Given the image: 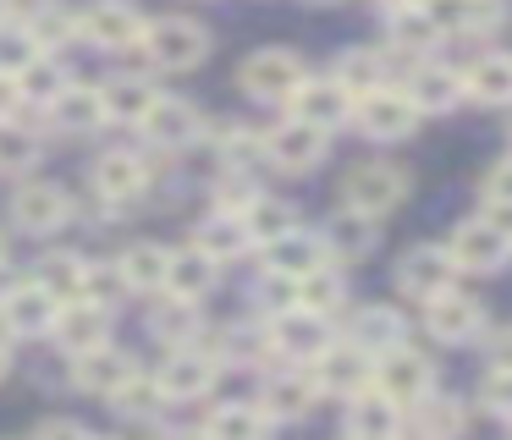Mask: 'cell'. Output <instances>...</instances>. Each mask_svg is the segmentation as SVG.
I'll return each mask as SVG.
<instances>
[{
  "label": "cell",
  "mask_w": 512,
  "mask_h": 440,
  "mask_svg": "<svg viewBox=\"0 0 512 440\" xmlns=\"http://www.w3.org/2000/svg\"><path fill=\"white\" fill-rule=\"evenodd\" d=\"M78 363V369H72V380H78V391H89V396H105V402H111L116 391H122L127 380H133V358H127L122 347H111V341H105V347H94V352H83V358H72Z\"/></svg>",
  "instance_id": "obj_22"
},
{
  "label": "cell",
  "mask_w": 512,
  "mask_h": 440,
  "mask_svg": "<svg viewBox=\"0 0 512 440\" xmlns=\"http://www.w3.org/2000/svg\"><path fill=\"white\" fill-rule=\"evenodd\" d=\"M34 55H39V44L28 39V28H17V33H0V72H12V77H17L28 61H34Z\"/></svg>",
  "instance_id": "obj_46"
},
{
  "label": "cell",
  "mask_w": 512,
  "mask_h": 440,
  "mask_svg": "<svg viewBox=\"0 0 512 440\" xmlns=\"http://www.w3.org/2000/svg\"><path fill=\"white\" fill-rule=\"evenodd\" d=\"M485 198H496V204H512V160H501L496 171L485 176Z\"/></svg>",
  "instance_id": "obj_48"
},
{
  "label": "cell",
  "mask_w": 512,
  "mask_h": 440,
  "mask_svg": "<svg viewBox=\"0 0 512 440\" xmlns=\"http://www.w3.org/2000/svg\"><path fill=\"white\" fill-rule=\"evenodd\" d=\"M413 176L391 160H369V165H353L342 176V204L347 209H364V215H391V209L408 198Z\"/></svg>",
  "instance_id": "obj_3"
},
{
  "label": "cell",
  "mask_w": 512,
  "mask_h": 440,
  "mask_svg": "<svg viewBox=\"0 0 512 440\" xmlns=\"http://www.w3.org/2000/svg\"><path fill=\"white\" fill-rule=\"evenodd\" d=\"M402 94L419 105V116L424 110H430V116H446V110L463 105V72H452V66H441V61H424V66H413Z\"/></svg>",
  "instance_id": "obj_19"
},
{
  "label": "cell",
  "mask_w": 512,
  "mask_h": 440,
  "mask_svg": "<svg viewBox=\"0 0 512 440\" xmlns=\"http://www.w3.org/2000/svg\"><path fill=\"white\" fill-rule=\"evenodd\" d=\"M34 281H45L50 292L61 297V303H72V297H89L94 270L78 259V253H45V259H39V275H34Z\"/></svg>",
  "instance_id": "obj_36"
},
{
  "label": "cell",
  "mask_w": 512,
  "mask_h": 440,
  "mask_svg": "<svg viewBox=\"0 0 512 440\" xmlns=\"http://www.w3.org/2000/svg\"><path fill=\"white\" fill-rule=\"evenodd\" d=\"M314 380H320V391H331V396H358V391H369V380H375V358H369L364 347H353V341H342V347H325L320 358H314Z\"/></svg>",
  "instance_id": "obj_12"
},
{
  "label": "cell",
  "mask_w": 512,
  "mask_h": 440,
  "mask_svg": "<svg viewBox=\"0 0 512 440\" xmlns=\"http://www.w3.org/2000/svg\"><path fill=\"white\" fill-rule=\"evenodd\" d=\"M353 121H358V132L375 138V143H402L419 127V105H413L402 88L380 83V88H369V94L353 99Z\"/></svg>",
  "instance_id": "obj_2"
},
{
  "label": "cell",
  "mask_w": 512,
  "mask_h": 440,
  "mask_svg": "<svg viewBox=\"0 0 512 440\" xmlns=\"http://www.w3.org/2000/svg\"><path fill=\"white\" fill-rule=\"evenodd\" d=\"M155 385H160V396H166V402H193V396H204L215 385V358L188 341V347H177L166 363H160Z\"/></svg>",
  "instance_id": "obj_15"
},
{
  "label": "cell",
  "mask_w": 512,
  "mask_h": 440,
  "mask_svg": "<svg viewBox=\"0 0 512 440\" xmlns=\"http://www.w3.org/2000/svg\"><path fill=\"white\" fill-rule=\"evenodd\" d=\"M479 402L490 407V413H501V418H512V369H490L485 374V385H479Z\"/></svg>",
  "instance_id": "obj_47"
},
{
  "label": "cell",
  "mask_w": 512,
  "mask_h": 440,
  "mask_svg": "<svg viewBox=\"0 0 512 440\" xmlns=\"http://www.w3.org/2000/svg\"><path fill=\"white\" fill-rule=\"evenodd\" d=\"M23 110V88H17L12 72H0V121H12Z\"/></svg>",
  "instance_id": "obj_49"
},
{
  "label": "cell",
  "mask_w": 512,
  "mask_h": 440,
  "mask_svg": "<svg viewBox=\"0 0 512 440\" xmlns=\"http://www.w3.org/2000/svg\"><path fill=\"white\" fill-rule=\"evenodd\" d=\"M138 127L149 132V143L155 149H188V143H199V127H204V116H199V105H188V99H171V94H160L155 99V110H149Z\"/></svg>",
  "instance_id": "obj_18"
},
{
  "label": "cell",
  "mask_w": 512,
  "mask_h": 440,
  "mask_svg": "<svg viewBox=\"0 0 512 440\" xmlns=\"http://www.w3.org/2000/svg\"><path fill=\"white\" fill-rule=\"evenodd\" d=\"M67 215H72V198L56 182H23L12 193V220L23 231H56L67 226Z\"/></svg>",
  "instance_id": "obj_16"
},
{
  "label": "cell",
  "mask_w": 512,
  "mask_h": 440,
  "mask_svg": "<svg viewBox=\"0 0 512 440\" xmlns=\"http://www.w3.org/2000/svg\"><path fill=\"white\" fill-rule=\"evenodd\" d=\"M221 154H226V165H232V171H243V165L265 160V132H254V127H226V132H221Z\"/></svg>",
  "instance_id": "obj_44"
},
{
  "label": "cell",
  "mask_w": 512,
  "mask_h": 440,
  "mask_svg": "<svg viewBox=\"0 0 512 440\" xmlns=\"http://www.w3.org/2000/svg\"><path fill=\"white\" fill-rule=\"evenodd\" d=\"M204 429H210V435H226V440H254L270 429V418L259 402H237V407H215V413L204 418Z\"/></svg>",
  "instance_id": "obj_40"
},
{
  "label": "cell",
  "mask_w": 512,
  "mask_h": 440,
  "mask_svg": "<svg viewBox=\"0 0 512 440\" xmlns=\"http://www.w3.org/2000/svg\"><path fill=\"white\" fill-rule=\"evenodd\" d=\"M331 77L358 99V94H369V88L386 83V55H380V50H347L342 61H336V72H331Z\"/></svg>",
  "instance_id": "obj_39"
},
{
  "label": "cell",
  "mask_w": 512,
  "mask_h": 440,
  "mask_svg": "<svg viewBox=\"0 0 512 440\" xmlns=\"http://www.w3.org/2000/svg\"><path fill=\"white\" fill-rule=\"evenodd\" d=\"M314 402H320V380H314V374H303V369L276 374V380L265 385V396H259V407H265L270 424H292V418H303Z\"/></svg>",
  "instance_id": "obj_24"
},
{
  "label": "cell",
  "mask_w": 512,
  "mask_h": 440,
  "mask_svg": "<svg viewBox=\"0 0 512 440\" xmlns=\"http://www.w3.org/2000/svg\"><path fill=\"white\" fill-rule=\"evenodd\" d=\"M23 28H28V39H34L39 50H50V55H56L61 44H72V39H78V11H56V6H39L34 17L23 22Z\"/></svg>",
  "instance_id": "obj_42"
},
{
  "label": "cell",
  "mask_w": 512,
  "mask_h": 440,
  "mask_svg": "<svg viewBox=\"0 0 512 440\" xmlns=\"http://www.w3.org/2000/svg\"><path fill=\"white\" fill-rule=\"evenodd\" d=\"M446 253H452L457 270H501V264H507V253H512V237H501L485 215H474V220H457Z\"/></svg>",
  "instance_id": "obj_11"
},
{
  "label": "cell",
  "mask_w": 512,
  "mask_h": 440,
  "mask_svg": "<svg viewBox=\"0 0 512 440\" xmlns=\"http://www.w3.org/2000/svg\"><path fill=\"white\" fill-rule=\"evenodd\" d=\"M320 6H331V0H320Z\"/></svg>",
  "instance_id": "obj_56"
},
{
  "label": "cell",
  "mask_w": 512,
  "mask_h": 440,
  "mask_svg": "<svg viewBox=\"0 0 512 440\" xmlns=\"http://www.w3.org/2000/svg\"><path fill=\"white\" fill-rule=\"evenodd\" d=\"M166 259H171V248H160V242H133L116 259V275H122L127 292H160L166 286Z\"/></svg>",
  "instance_id": "obj_32"
},
{
  "label": "cell",
  "mask_w": 512,
  "mask_h": 440,
  "mask_svg": "<svg viewBox=\"0 0 512 440\" xmlns=\"http://www.w3.org/2000/svg\"><path fill=\"white\" fill-rule=\"evenodd\" d=\"M375 385L380 396H391L397 407H413L419 396H430V385H435V369H430V358H419V352L408 347V341H397V347H386L375 358Z\"/></svg>",
  "instance_id": "obj_5"
},
{
  "label": "cell",
  "mask_w": 512,
  "mask_h": 440,
  "mask_svg": "<svg viewBox=\"0 0 512 440\" xmlns=\"http://www.w3.org/2000/svg\"><path fill=\"white\" fill-rule=\"evenodd\" d=\"M325 259H336V264H353V259H364L369 248H375V215H364V209H347L342 204V215H331V226H325Z\"/></svg>",
  "instance_id": "obj_28"
},
{
  "label": "cell",
  "mask_w": 512,
  "mask_h": 440,
  "mask_svg": "<svg viewBox=\"0 0 512 440\" xmlns=\"http://www.w3.org/2000/svg\"><path fill=\"white\" fill-rule=\"evenodd\" d=\"M111 402L122 407V413H138V418H149L160 402H166V396H160V385H155V380H144V374H133V380H127L122 391L111 396Z\"/></svg>",
  "instance_id": "obj_45"
},
{
  "label": "cell",
  "mask_w": 512,
  "mask_h": 440,
  "mask_svg": "<svg viewBox=\"0 0 512 440\" xmlns=\"http://www.w3.org/2000/svg\"><path fill=\"white\" fill-rule=\"evenodd\" d=\"M144 28L149 22L138 17L133 6H122V0H94L89 11H78V39L94 44V50H111V55L138 50V44H144Z\"/></svg>",
  "instance_id": "obj_6"
},
{
  "label": "cell",
  "mask_w": 512,
  "mask_h": 440,
  "mask_svg": "<svg viewBox=\"0 0 512 440\" xmlns=\"http://www.w3.org/2000/svg\"><path fill=\"white\" fill-rule=\"evenodd\" d=\"M50 336L61 341V352H67V358H83V352H94V347H105V341H111V308L89 303V297H72V303H61Z\"/></svg>",
  "instance_id": "obj_9"
},
{
  "label": "cell",
  "mask_w": 512,
  "mask_h": 440,
  "mask_svg": "<svg viewBox=\"0 0 512 440\" xmlns=\"http://www.w3.org/2000/svg\"><path fill=\"white\" fill-rule=\"evenodd\" d=\"M325 149H331V132L309 127V121H298V116H287L281 127L265 132V160L281 165V171H298V176L314 171V165L325 160Z\"/></svg>",
  "instance_id": "obj_8"
},
{
  "label": "cell",
  "mask_w": 512,
  "mask_h": 440,
  "mask_svg": "<svg viewBox=\"0 0 512 440\" xmlns=\"http://www.w3.org/2000/svg\"><path fill=\"white\" fill-rule=\"evenodd\" d=\"M292 303L298 308H314V314H336V308L347 303V281L336 264H314L309 275H298L292 281Z\"/></svg>",
  "instance_id": "obj_34"
},
{
  "label": "cell",
  "mask_w": 512,
  "mask_h": 440,
  "mask_svg": "<svg viewBox=\"0 0 512 440\" xmlns=\"http://www.w3.org/2000/svg\"><path fill=\"white\" fill-rule=\"evenodd\" d=\"M485 220L501 231V237H512V204H496V198H485Z\"/></svg>",
  "instance_id": "obj_50"
},
{
  "label": "cell",
  "mask_w": 512,
  "mask_h": 440,
  "mask_svg": "<svg viewBox=\"0 0 512 440\" xmlns=\"http://www.w3.org/2000/svg\"><path fill=\"white\" fill-rule=\"evenodd\" d=\"M331 341H336L331 314H314V308H298V303L281 308L276 325H270V347H276L281 358H292V363H314Z\"/></svg>",
  "instance_id": "obj_7"
},
{
  "label": "cell",
  "mask_w": 512,
  "mask_h": 440,
  "mask_svg": "<svg viewBox=\"0 0 512 440\" xmlns=\"http://www.w3.org/2000/svg\"><path fill=\"white\" fill-rule=\"evenodd\" d=\"M386 28H391V44H397V50H430V44H441V28L430 22L424 0H397V6L386 11Z\"/></svg>",
  "instance_id": "obj_35"
},
{
  "label": "cell",
  "mask_w": 512,
  "mask_h": 440,
  "mask_svg": "<svg viewBox=\"0 0 512 440\" xmlns=\"http://www.w3.org/2000/svg\"><path fill=\"white\" fill-rule=\"evenodd\" d=\"M155 99H160V88L149 83L144 72H122V77H111V83L100 88L105 121H122V127H138V121L155 110Z\"/></svg>",
  "instance_id": "obj_25"
},
{
  "label": "cell",
  "mask_w": 512,
  "mask_h": 440,
  "mask_svg": "<svg viewBox=\"0 0 512 440\" xmlns=\"http://www.w3.org/2000/svg\"><path fill=\"white\" fill-rule=\"evenodd\" d=\"M402 336H408V330H402V314H397V308L369 303V308H358V314L347 319V341H353V347H364L369 358H380L386 347H397Z\"/></svg>",
  "instance_id": "obj_30"
},
{
  "label": "cell",
  "mask_w": 512,
  "mask_h": 440,
  "mask_svg": "<svg viewBox=\"0 0 512 440\" xmlns=\"http://www.w3.org/2000/svg\"><path fill=\"white\" fill-rule=\"evenodd\" d=\"M424 11H430V22L446 33H490L507 11H501V0H424Z\"/></svg>",
  "instance_id": "obj_29"
},
{
  "label": "cell",
  "mask_w": 512,
  "mask_h": 440,
  "mask_svg": "<svg viewBox=\"0 0 512 440\" xmlns=\"http://www.w3.org/2000/svg\"><path fill=\"white\" fill-rule=\"evenodd\" d=\"M56 314H61V297L45 281H23L0 297V325L17 330V336H45L56 325Z\"/></svg>",
  "instance_id": "obj_13"
},
{
  "label": "cell",
  "mask_w": 512,
  "mask_h": 440,
  "mask_svg": "<svg viewBox=\"0 0 512 440\" xmlns=\"http://www.w3.org/2000/svg\"><path fill=\"white\" fill-rule=\"evenodd\" d=\"M39 435H83V424H72V418H45Z\"/></svg>",
  "instance_id": "obj_52"
},
{
  "label": "cell",
  "mask_w": 512,
  "mask_h": 440,
  "mask_svg": "<svg viewBox=\"0 0 512 440\" xmlns=\"http://www.w3.org/2000/svg\"><path fill=\"white\" fill-rule=\"evenodd\" d=\"M138 50H149V66H155V72H193V66L210 55V33L193 17H160L144 28V44H138Z\"/></svg>",
  "instance_id": "obj_1"
},
{
  "label": "cell",
  "mask_w": 512,
  "mask_h": 440,
  "mask_svg": "<svg viewBox=\"0 0 512 440\" xmlns=\"http://www.w3.org/2000/svg\"><path fill=\"white\" fill-rule=\"evenodd\" d=\"M303 77H309V66L292 50H254L243 61V72H237V83H243V94L259 99V105H287Z\"/></svg>",
  "instance_id": "obj_4"
},
{
  "label": "cell",
  "mask_w": 512,
  "mask_h": 440,
  "mask_svg": "<svg viewBox=\"0 0 512 440\" xmlns=\"http://www.w3.org/2000/svg\"><path fill=\"white\" fill-rule=\"evenodd\" d=\"M463 99L479 105H512V55H479L463 72Z\"/></svg>",
  "instance_id": "obj_31"
},
{
  "label": "cell",
  "mask_w": 512,
  "mask_h": 440,
  "mask_svg": "<svg viewBox=\"0 0 512 440\" xmlns=\"http://www.w3.org/2000/svg\"><path fill=\"white\" fill-rule=\"evenodd\" d=\"M424 325H430L435 341H474L485 330V308L474 297H463L457 286H446V292L424 297Z\"/></svg>",
  "instance_id": "obj_14"
},
{
  "label": "cell",
  "mask_w": 512,
  "mask_h": 440,
  "mask_svg": "<svg viewBox=\"0 0 512 440\" xmlns=\"http://www.w3.org/2000/svg\"><path fill=\"white\" fill-rule=\"evenodd\" d=\"M149 182H155V176H149V160L133 154V149H111L100 165H94V187H100L105 204H133Z\"/></svg>",
  "instance_id": "obj_21"
},
{
  "label": "cell",
  "mask_w": 512,
  "mask_h": 440,
  "mask_svg": "<svg viewBox=\"0 0 512 440\" xmlns=\"http://www.w3.org/2000/svg\"><path fill=\"white\" fill-rule=\"evenodd\" d=\"M0 264H6V237H0Z\"/></svg>",
  "instance_id": "obj_55"
},
{
  "label": "cell",
  "mask_w": 512,
  "mask_h": 440,
  "mask_svg": "<svg viewBox=\"0 0 512 440\" xmlns=\"http://www.w3.org/2000/svg\"><path fill=\"white\" fill-rule=\"evenodd\" d=\"M457 281V264H452V253L446 248H430V242H424V248H408L402 253V264H397V286L408 297H435V292H446V286Z\"/></svg>",
  "instance_id": "obj_17"
},
{
  "label": "cell",
  "mask_w": 512,
  "mask_h": 440,
  "mask_svg": "<svg viewBox=\"0 0 512 440\" xmlns=\"http://www.w3.org/2000/svg\"><path fill=\"white\" fill-rule=\"evenodd\" d=\"M67 83H72V77H67V66H61L50 50H39L34 61H28L23 72H17V88H23V105H50V99H56Z\"/></svg>",
  "instance_id": "obj_38"
},
{
  "label": "cell",
  "mask_w": 512,
  "mask_h": 440,
  "mask_svg": "<svg viewBox=\"0 0 512 440\" xmlns=\"http://www.w3.org/2000/svg\"><path fill=\"white\" fill-rule=\"evenodd\" d=\"M490 358H496V363H501V369H512V325H507V330H501V336H496V341H490Z\"/></svg>",
  "instance_id": "obj_51"
},
{
  "label": "cell",
  "mask_w": 512,
  "mask_h": 440,
  "mask_svg": "<svg viewBox=\"0 0 512 440\" xmlns=\"http://www.w3.org/2000/svg\"><path fill=\"white\" fill-rule=\"evenodd\" d=\"M193 242H199L215 264H226V259H237V253L254 248V237H248V226H243V209H221V215H210Z\"/></svg>",
  "instance_id": "obj_33"
},
{
  "label": "cell",
  "mask_w": 512,
  "mask_h": 440,
  "mask_svg": "<svg viewBox=\"0 0 512 440\" xmlns=\"http://www.w3.org/2000/svg\"><path fill=\"white\" fill-rule=\"evenodd\" d=\"M342 429H347V435H364V440H386V435H397V429H402V407L369 385V391L347 396Z\"/></svg>",
  "instance_id": "obj_26"
},
{
  "label": "cell",
  "mask_w": 512,
  "mask_h": 440,
  "mask_svg": "<svg viewBox=\"0 0 512 440\" xmlns=\"http://www.w3.org/2000/svg\"><path fill=\"white\" fill-rule=\"evenodd\" d=\"M6 11H12V0H0V22H6Z\"/></svg>",
  "instance_id": "obj_54"
},
{
  "label": "cell",
  "mask_w": 512,
  "mask_h": 440,
  "mask_svg": "<svg viewBox=\"0 0 512 440\" xmlns=\"http://www.w3.org/2000/svg\"><path fill=\"white\" fill-rule=\"evenodd\" d=\"M265 248V270H270V281H298V275H309L314 264H325V242L320 237H309V231H281V237H270V242H259Z\"/></svg>",
  "instance_id": "obj_20"
},
{
  "label": "cell",
  "mask_w": 512,
  "mask_h": 440,
  "mask_svg": "<svg viewBox=\"0 0 512 440\" xmlns=\"http://www.w3.org/2000/svg\"><path fill=\"white\" fill-rule=\"evenodd\" d=\"M45 110L56 121V132H67V138H83V132H94L105 121V105H100V88L94 83H67Z\"/></svg>",
  "instance_id": "obj_27"
},
{
  "label": "cell",
  "mask_w": 512,
  "mask_h": 440,
  "mask_svg": "<svg viewBox=\"0 0 512 440\" xmlns=\"http://www.w3.org/2000/svg\"><path fill=\"white\" fill-rule=\"evenodd\" d=\"M215 275H221V264H215L199 242H188V248H177L166 259V286H160V292L182 297V303H199V297H210Z\"/></svg>",
  "instance_id": "obj_23"
},
{
  "label": "cell",
  "mask_w": 512,
  "mask_h": 440,
  "mask_svg": "<svg viewBox=\"0 0 512 440\" xmlns=\"http://www.w3.org/2000/svg\"><path fill=\"white\" fill-rule=\"evenodd\" d=\"M292 204H281V198H265V193H254L243 204V226H248V237L254 242H270V237H281V231H292Z\"/></svg>",
  "instance_id": "obj_41"
},
{
  "label": "cell",
  "mask_w": 512,
  "mask_h": 440,
  "mask_svg": "<svg viewBox=\"0 0 512 440\" xmlns=\"http://www.w3.org/2000/svg\"><path fill=\"white\" fill-rule=\"evenodd\" d=\"M287 105L298 121H309V127H320V132H336L342 121H353V94H347L336 77H303Z\"/></svg>",
  "instance_id": "obj_10"
},
{
  "label": "cell",
  "mask_w": 512,
  "mask_h": 440,
  "mask_svg": "<svg viewBox=\"0 0 512 440\" xmlns=\"http://www.w3.org/2000/svg\"><path fill=\"white\" fill-rule=\"evenodd\" d=\"M6 369H12V358H6V347H0V380H6Z\"/></svg>",
  "instance_id": "obj_53"
},
{
  "label": "cell",
  "mask_w": 512,
  "mask_h": 440,
  "mask_svg": "<svg viewBox=\"0 0 512 440\" xmlns=\"http://www.w3.org/2000/svg\"><path fill=\"white\" fill-rule=\"evenodd\" d=\"M39 160H45V138L17 127V116L0 121V176H28Z\"/></svg>",
  "instance_id": "obj_37"
},
{
  "label": "cell",
  "mask_w": 512,
  "mask_h": 440,
  "mask_svg": "<svg viewBox=\"0 0 512 440\" xmlns=\"http://www.w3.org/2000/svg\"><path fill=\"white\" fill-rule=\"evenodd\" d=\"M408 424L419 429V435H457V429L468 424V413L452 402V396H419Z\"/></svg>",
  "instance_id": "obj_43"
}]
</instances>
